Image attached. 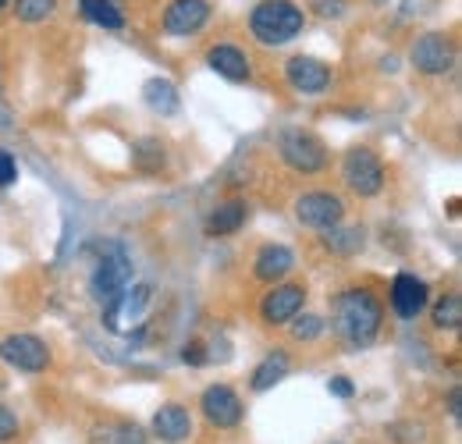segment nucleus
Here are the masks:
<instances>
[{"instance_id":"obj_13","label":"nucleus","mask_w":462,"mask_h":444,"mask_svg":"<svg viewBox=\"0 0 462 444\" xmlns=\"http://www.w3.org/2000/svg\"><path fill=\"white\" fill-rule=\"evenodd\" d=\"M210 22V0H171L164 11V32L168 36H196Z\"/></svg>"},{"instance_id":"obj_4","label":"nucleus","mask_w":462,"mask_h":444,"mask_svg":"<svg viewBox=\"0 0 462 444\" xmlns=\"http://www.w3.org/2000/svg\"><path fill=\"white\" fill-rule=\"evenodd\" d=\"M278 150H282V161L299 174H320L328 167V150L313 132L285 128L278 139Z\"/></svg>"},{"instance_id":"obj_12","label":"nucleus","mask_w":462,"mask_h":444,"mask_svg":"<svg viewBox=\"0 0 462 444\" xmlns=\"http://www.w3.org/2000/svg\"><path fill=\"white\" fill-rule=\"evenodd\" d=\"M199 409H203L207 423L217 427V430H235L242 423V412H245L242 398L228 384H210V388L203 391V398H199Z\"/></svg>"},{"instance_id":"obj_11","label":"nucleus","mask_w":462,"mask_h":444,"mask_svg":"<svg viewBox=\"0 0 462 444\" xmlns=\"http://www.w3.org/2000/svg\"><path fill=\"white\" fill-rule=\"evenodd\" d=\"M302 306H306V284H295V281L274 284L260 302V317H263V324L282 328V324H289L291 317L302 313Z\"/></svg>"},{"instance_id":"obj_10","label":"nucleus","mask_w":462,"mask_h":444,"mask_svg":"<svg viewBox=\"0 0 462 444\" xmlns=\"http://www.w3.org/2000/svg\"><path fill=\"white\" fill-rule=\"evenodd\" d=\"M285 79H289L291 89L302 93V97H320V93L331 89V68H328L320 57H310V54L289 57Z\"/></svg>"},{"instance_id":"obj_25","label":"nucleus","mask_w":462,"mask_h":444,"mask_svg":"<svg viewBox=\"0 0 462 444\" xmlns=\"http://www.w3.org/2000/svg\"><path fill=\"white\" fill-rule=\"evenodd\" d=\"M135 167L139 171H161L164 167V150H161V143L157 139H143L139 146H135Z\"/></svg>"},{"instance_id":"obj_18","label":"nucleus","mask_w":462,"mask_h":444,"mask_svg":"<svg viewBox=\"0 0 462 444\" xmlns=\"http://www.w3.org/2000/svg\"><path fill=\"white\" fill-rule=\"evenodd\" d=\"M291 370V359L289 352H271L256 370H253V377H249V388L256 391V394H263V391H271L274 384H282L285 377H289Z\"/></svg>"},{"instance_id":"obj_23","label":"nucleus","mask_w":462,"mask_h":444,"mask_svg":"<svg viewBox=\"0 0 462 444\" xmlns=\"http://www.w3.org/2000/svg\"><path fill=\"white\" fill-rule=\"evenodd\" d=\"M328 249L338 253V256H352L363 249V227H331L328 231Z\"/></svg>"},{"instance_id":"obj_17","label":"nucleus","mask_w":462,"mask_h":444,"mask_svg":"<svg viewBox=\"0 0 462 444\" xmlns=\"http://www.w3.org/2000/svg\"><path fill=\"white\" fill-rule=\"evenodd\" d=\"M207 64H210L221 79H228V82H245V79L253 75L249 57L242 54L235 43H217V47H210V51H207Z\"/></svg>"},{"instance_id":"obj_32","label":"nucleus","mask_w":462,"mask_h":444,"mask_svg":"<svg viewBox=\"0 0 462 444\" xmlns=\"http://www.w3.org/2000/svg\"><path fill=\"white\" fill-rule=\"evenodd\" d=\"M448 412L459 420V388H452L448 391Z\"/></svg>"},{"instance_id":"obj_22","label":"nucleus","mask_w":462,"mask_h":444,"mask_svg":"<svg viewBox=\"0 0 462 444\" xmlns=\"http://www.w3.org/2000/svg\"><path fill=\"white\" fill-rule=\"evenodd\" d=\"M462 324V299L459 291H448L445 299L434 302V328L438 331H459Z\"/></svg>"},{"instance_id":"obj_19","label":"nucleus","mask_w":462,"mask_h":444,"mask_svg":"<svg viewBox=\"0 0 462 444\" xmlns=\"http://www.w3.org/2000/svg\"><path fill=\"white\" fill-rule=\"evenodd\" d=\"M245 217H249L245 203H242V199H228V203H221V207L207 217V235H214V238H228V235H235V231H242Z\"/></svg>"},{"instance_id":"obj_27","label":"nucleus","mask_w":462,"mask_h":444,"mask_svg":"<svg viewBox=\"0 0 462 444\" xmlns=\"http://www.w3.org/2000/svg\"><path fill=\"white\" fill-rule=\"evenodd\" d=\"M11 438H18V416L7 405H0V441H11Z\"/></svg>"},{"instance_id":"obj_20","label":"nucleus","mask_w":462,"mask_h":444,"mask_svg":"<svg viewBox=\"0 0 462 444\" xmlns=\"http://www.w3.org/2000/svg\"><path fill=\"white\" fill-rule=\"evenodd\" d=\"M79 7H82V14H86L93 25H100V29H111V32L125 29V14L117 11L115 0H82Z\"/></svg>"},{"instance_id":"obj_5","label":"nucleus","mask_w":462,"mask_h":444,"mask_svg":"<svg viewBox=\"0 0 462 444\" xmlns=\"http://www.w3.org/2000/svg\"><path fill=\"white\" fill-rule=\"evenodd\" d=\"M342 178H346V185L356 196L370 199V196H377L384 189V164H381V157L374 150L352 146L346 153V161H342Z\"/></svg>"},{"instance_id":"obj_24","label":"nucleus","mask_w":462,"mask_h":444,"mask_svg":"<svg viewBox=\"0 0 462 444\" xmlns=\"http://www.w3.org/2000/svg\"><path fill=\"white\" fill-rule=\"evenodd\" d=\"M54 11H58V0H14V18L25 25L47 22Z\"/></svg>"},{"instance_id":"obj_7","label":"nucleus","mask_w":462,"mask_h":444,"mask_svg":"<svg viewBox=\"0 0 462 444\" xmlns=\"http://www.w3.org/2000/svg\"><path fill=\"white\" fill-rule=\"evenodd\" d=\"M0 359L18 374H43L51 366V348L36 334H7L0 341Z\"/></svg>"},{"instance_id":"obj_8","label":"nucleus","mask_w":462,"mask_h":444,"mask_svg":"<svg viewBox=\"0 0 462 444\" xmlns=\"http://www.w3.org/2000/svg\"><path fill=\"white\" fill-rule=\"evenodd\" d=\"M412 68L420 75H448L452 64H456V47L445 32H423L416 43H412Z\"/></svg>"},{"instance_id":"obj_15","label":"nucleus","mask_w":462,"mask_h":444,"mask_svg":"<svg viewBox=\"0 0 462 444\" xmlns=\"http://www.w3.org/2000/svg\"><path fill=\"white\" fill-rule=\"evenodd\" d=\"M291 267H295V253H291L289 245H282V242H267V245H260V253H256L253 274H256L260 281H267V284H278Z\"/></svg>"},{"instance_id":"obj_31","label":"nucleus","mask_w":462,"mask_h":444,"mask_svg":"<svg viewBox=\"0 0 462 444\" xmlns=\"http://www.w3.org/2000/svg\"><path fill=\"white\" fill-rule=\"evenodd\" d=\"M328 388H331V394H338V398H346V402L356 394V388H352V381H348V377H335Z\"/></svg>"},{"instance_id":"obj_29","label":"nucleus","mask_w":462,"mask_h":444,"mask_svg":"<svg viewBox=\"0 0 462 444\" xmlns=\"http://www.w3.org/2000/svg\"><path fill=\"white\" fill-rule=\"evenodd\" d=\"M181 359H185V363H192V366H199V363H207V352H203V341H189V345L181 348Z\"/></svg>"},{"instance_id":"obj_26","label":"nucleus","mask_w":462,"mask_h":444,"mask_svg":"<svg viewBox=\"0 0 462 444\" xmlns=\"http://www.w3.org/2000/svg\"><path fill=\"white\" fill-rule=\"evenodd\" d=\"M291 338L295 341H317L324 334V317L317 313H302V317H291Z\"/></svg>"},{"instance_id":"obj_28","label":"nucleus","mask_w":462,"mask_h":444,"mask_svg":"<svg viewBox=\"0 0 462 444\" xmlns=\"http://www.w3.org/2000/svg\"><path fill=\"white\" fill-rule=\"evenodd\" d=\"M18 178V164H14V157L7 153V150H0V185H11Z\"/></svg>"},{"instance_id":"obj_9","label":"nucleus","mask_w":462,"mask_h":444,"mask_svg":"<svg viewBox=\"0 0 462 444\" xmlns=\"http://www.w3.org/2000/svg\"><path fill=\"white\" fill-rule=\"evenodd\" d=\"M150 295H153L150 284H135V288L117 291L115 299L107 302V310H104L107 331L121 334V331H128V324H143V313H146V306H150Z\"/></svg>"},{"instance_id":"obj_6","label":"nucleus","mask_w":462,"mask_h":444,"mask_svg":"<svg viewBox=\"0 0 462 444\" xmlns=\"http://www.w3.org/2000/svg\"><path fill=\"white\" fill-rule=\"evenodd\" d=\"M295 217H299L302 227H310V231H331V227H338L342 217H346V203L335 192L313 189V192H302L295 199Z\"/></svg>"},{"instance_id":"obj_3","label":"nucleus","mask_w":462,"mask_h":444,"mask_svg":"<svg viewBox=\"0 0 462 444\" xmlns=\"http://www.w3.org/2000/svg\"><path fill=\"white\" fill-rule=\"evenodd\" d=\"M132 284V260L128 253L117 245V242H107L100 249V260L93 267V278H89V295L97 302H111L117 291H125Z\"/></svg>"},{"instance_id":"obj_16","label":"nucleus","mask_w":462,"mask_h":444,"mask_svg":"<svg viewBox=\"0 0 462 444\" xmlns=\"http://www.w3.org/2000/svg\"><path fill=\"white\" fill-rule=\"evenodd\" d=\"M153 434L168 444L189 441V434H192V416H189V409H185V405H161V409L153 412Z\"/></svg>"},{"instance_id":"obj_1","label":"nucleus","mask_w":462,"mask_h":444,"mask_svg":"<svg viewBox=\"0 0 462 444\" xmlns=\"http://www.w3.org/2000/svg\"><path fill=\"white\" fill-rule=\"evenodd\" d=\"M384 324V306L366 288H348L331 299V328L348 348H366Z\"/></svg>"},{"instance_id":"obj_30","label":"nucleus","mask_w":462,"mask_h":444,"mask_svg":"<svg viewBox=\"0 0 462 444\" xmlns=\"http://www.w3.org/2000/svg\"><path fill=\"white\" fill-rule=\"evenodd\" d=\"M313 4H317V14H324V18L346 14V0H313Z\"/></svg>"},{"instance_id":"obj_2","label":"nucleus","mask_w":462,"mask_h":444,"mask_svg":"<svg viewBox=\"0 0 462 444\" xmlns=\"http://www.w3.org/2000/svg\"><path fill=\"white\" fill-rule=\"evenodd\" d=\"M306 25V14L291 0H260L249 11V32L260 47H285Z\"/></svg>"},{"instance_id":"obj_14","label":"nucleus","mask_w":462,"mask_h":444,"mask_svg":"<svg viewBox=\"0 0 462 444\" xmlns=\"http://www.w3.org/2000/svg\"><path fill=\"white\" fill-rule=\"evenodd\" d=\"M427 281H420L416 274H395L392 281V310L399 320H416L427 310Z\"/></svg>"},{"instance_id":"obj_33","label":"nucleus","mask_w":462,"mask_h":444,"mask_svg":"<svg viewBox=\"0 0 462 444\" xmlns=\"http://www.w3.org/2000/svg\"><path fill=\"white\" fill-rule=\"evenodd\" d=\"M4 4H7V0H0V7H4Z\"/></svg>"},{"instance_id":"obj_21","label":"nucleus","mask_w":462,"mask_h":444,"mask_svg":"<svg viewBox=\"0 0 462 444\" xmlns=\"http://www.w3.org/2000/svg\"><path fill=\"white\" fill-rule=\"evenodd\" d=\"M143 100H146L157 114L178 111V89H174L168 79H150V82L143 86Z\"/></svg>"}]
</instances>
